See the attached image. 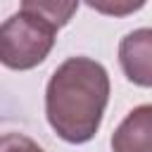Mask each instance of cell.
<instances>
[{"instance_id":"obj_6","label":"cell","mask_w":152,"mask_h":152,"mask_svg":"<svg viewBox=\"0 0 152 152\" xmlns=\"http://www.w3.org/2000/svg\"><path fill=\"white\" fill-rule=\"evenodd\" d=\"M147 0H86V5L107 17H128L145 7Z\"/></svg>"},{"instance_id":"obj_1","label":"cell","mask_w":152,"mask_h":152,"mask_svg":"<svg viewBox=\"0 0 152 152\" xmlns=\"http://www.w3.org/2000/svg\"><path fill=\"white\" fill-rule=\"evenodd\" d=\"M109 74L93 57H69L50 76L45 88V116L52 131L71 142L83 145L95 138L107 102Z\"/></svg>"},{"instance_id":"obj_5","label":"cell","mask_w":152,"mask_h":152,"mask_svg":"<svg viewBox=\"0 0 152 152\" xmlns=\"http://www.w3.org/2000/svg\"><path fill=\"white\" fill-rule=\"evenodd\" d=\"M78 2L81 0H21V10L45 19L55 28H62L76 14Z\"/></svg>"},{"instance_id":"obj_7","label":"cell","mask_w":152,"mask_h":152,"mask_svg":"<svg viewBox=\"0 0 152 152\" xmlns=\"http://www.w3.org/2000/svg\"><path fill=\"white\" fill-rule=\"evenodd\" d=\"M0 152H45V150L24 133H5L0 138Z\"/></svg>"},{"instance_id":"obj_4","label":"cell","mask_w":152,"mask_h":152,"mask_svg":"<svg viewBox=\"0 0 152 152\" xmlns=\"http://www.w3.org/2000/svg\"><path fill=\"white\" fill-rule=\"evenodd\" d=\"M112 152H152V104H138L112 133Z\"/></svg>"},{"instance_id":"obj_2","label":"cell","mask_w":152,"mask_h":152,"mask_svg":"<svg viewBox=\"0 0 152 152\" xmlns=\"http://www.w3.org/2000/svg\"><path fill=\"white\" fill-rule=\"evenodd\" d=\"M57 28L31 12H17L0 28V59L7 69L26 71L38 66L52 50Z\"/></svg>"},{"instance_id":"obj_3","label":"cell","mask_w":152,"mask_h":152,"mask_svg":"<svg viewBox=\"0 0 152 152\" xmlns=\"http://www.w3.org/2000/svg\"><path fill=\"white\" fill-rule=\"evenodd\" d=\"M119 64L131 83L152 88V28H135L121 38Z\"/></svg>"}]
</instances>
